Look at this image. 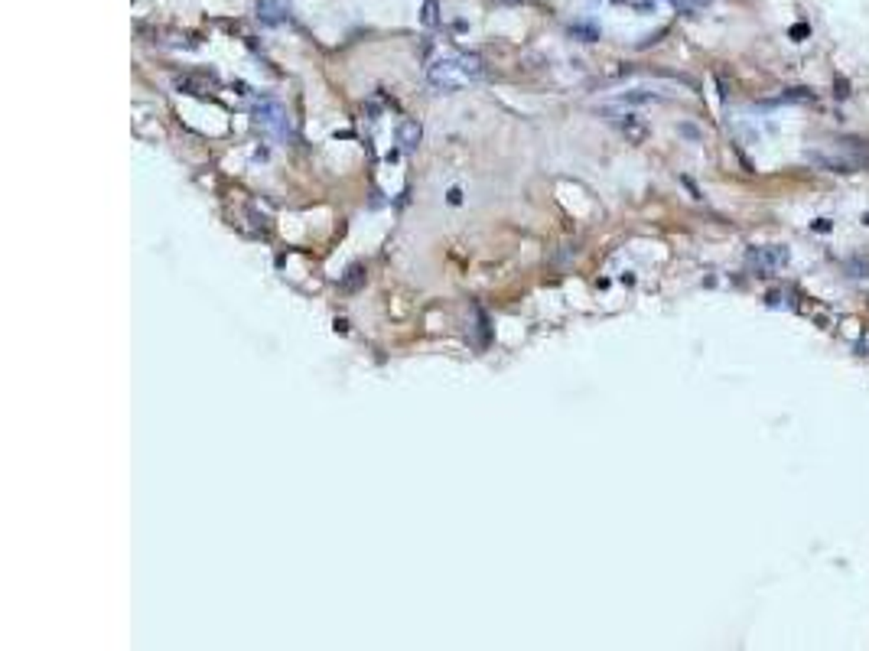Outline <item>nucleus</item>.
<instances>
[{
  "mask_svg": "<svg viewBox=\"0 0 869 651\" xmlns=\"http://www.w3.org/2000/svg\"><path fill=\"white\" fill-rule=\"evenodd\" d=\"M254 121L261 124V130L274 134V137H284L287 134V111L274 98L254 101Z\"/></svg>",
  "mask_w": 869,
  "mask_h": 651,
  "instance_id": "7ed1b4c3",
  "label": "nucleus"
},
{
  "mask_svg": "<svg viewBox=\"0 0 869 651\" xmlns=\"http://www.w3.org/2000/svg\"><path fill=\"white\" fill-rule=\"evenodd\" d=\"M840 144L843 147H827V150L808 154V160L827 173H856L869 163V147H856L860 140H840Z\"/></svg>",
  "mask_w": 869,
  "mask_h": 651,
  "instance_id": "f03ea898",
  "label": "nucleus"
},
{
  "mask_svg": "<svg viewBox=\"0 0 869 651\" xmlns=\"http://www.w3.org/2000/svg\"><path fill=\"white\" fill-rule=\"evenodd\" d=\"M619 4H635V7H641V4H645V0H619Z\"/></svg>",
  "mask_w": 869,
  "mask_h": 651,
  "instance_id": "0eeeda50",
  "label": "nucleus"
},
{
  "mask_svg": "<svg viewBox=\"0 0 869 651\" xmlns=\"http://www.w3.org/2000/svg\"><path fill=\"white\" fill-rule=\"evenodd\" d=\"M257 16H261V23L277 26V23L287 20V10L280 7L277 0H257Z\"/></svg>",
  "mask_w": 869,
  "mask_h": 651,
  "instance_id": "39448f33",
  "label": "nucleus"
},
{
  "mask_svg": "<svg viewBox=\"0 0 869 651\" xmlns=\"http://www.w3.org/2000/svg\"><path fill=\"white\" fill-rule=\"evenodd\" d=\"M485 75L482 62L476 55H443L433 65H427V82L437 88V92H459V88H469L476 85L479 78Z\"/></svg>",
  "mask_w": 869,
  "mask_h": 651,
  "instance_id": "f257e3e1",
  "label": "nucleus"
},
{
  "mask_svg": "<svg viewBox=\"0 0 869 651\" xmlns=\"http://www.w3.org/2000/svg\"><path fill=\"white\" fill-rule=\"evenodd\" d=\"M398 140H400V147H404V150H414V147L420 144V124H414V121H400Z\"/></svg>",
  "mask_w": 869,
  "mask_h": 651,
  "instance_id": "423d86ee",
  "label": "nucleus"
},
{
  "mask_svg": "<svg viewBox=\"0 0 869 651\" xmlns=\"http://www.w3.org/2000/svg\"><path fill=\"white\" fill-rule=\"evenodd\" d=\"M749 264H755L759 270H778V268H785L788 264V251L785 248H778V245L752 248V251H749Z\"/></svg>",
  "mask_w": 869,
  "mask_h": 651,
  "instance_id": "20e7f679",
  "label": "nucleus"
}]
</instances>
